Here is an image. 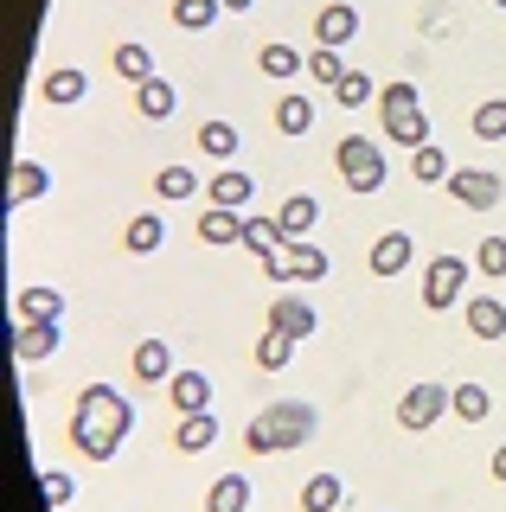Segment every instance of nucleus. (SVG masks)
I'll use <instances>...</instances> for the list:
<instances>
[{"instance_id": "f257e3e1", "label": "nucleus", "mask_w": 506, "mask_h": 512, "mask_svg": "<svg viewBox=\"0 0 506 512\" xmlns=\"http://www.w3.org/2000/svg\"><path fill=\"white\" fill-rule=\"evenodd\" d=\"M129 429H135V410H129L122 391H109V384H84V391H77V410H71L65 436L84 461H116Z\"/></svg>"}, {"instance_id": "f03ea898", "label": "nucleus", "mask_w": 506, "mask_h": 512, "mask_svg": "<svg viewBox=\"0 0 506 512\" xmlns=\"http://www.w3.org/2000/svg\"><path fill=\"white\" fill-rule=\"evenodd\" d=\"M321 429V410L302 404V397H282V404L257 410L244 423V455H282V448H302Z\"/></svg>"}, {"instance_id": "7ed1b4c3", "label": "nucleus", "mask_w": 506, "mask_h": 512, "mask_svg": "<svg viewBox=\"0 0 506 512\" xmlns=\"http://www.w3.org/2000/svg\"><path fill=\"white\" fill-rule=\"evenodd\" d=\"M378 122H385V141H398L404 154L430 141V116H423L417 84H385L378 90Z\"/></svg>"}, {"instance_id": "20e7f679", "label": "nucleus", "mask_w": 506, "mask_h": 512, "mask_svg": "<svg viewBox=\"0 0 506 512\" xmlns=\"http://www.w3.org/2000/svg\"><path fill=\"white\" fill-rule=\"evenodd\" d=\"M334 173L346 180V192L372 199V192L391 180V160L378 154V141H372V135H346V141H334Z\"/></svg>"}, {"instance_id": "39448f33", "label": "nucleus", "mask_w": 506, "mask_h": 512, "mask_svg": "<svg viewBox=\"0 0 506 512\" xmlns=\"http://www.w3.org/2000/svg\"><path fill=\"white\" fill-rule=\"evenodd\" d=\"M263 276L270 282H321L327 276V250L308 244V237H295V244H282L263 256Z\"/></svg>"}, {"instance_id": "423d86ee", "label": "nucleus", "mask_w": 506, "mask_h": 512, "mask_svg": "<svg viewBox=\"0 0 506 512\" xmlns=\"http://www.w3.org/2000/svg\"><path fill=\"white\" fill-rule=\"evenodd\" d=\"M449 199L462 205V212H494L506 199V186H500V173H487V167H455L449 173Z\"/></svg>"}, {"instance_id": "0eeeda50", "label": "nucleus", "mask_w": 506, "mask_h": 512, "mask_svg": "<svg viewBox=\"0 0 506 512\" xmlns=\"http://www.w3.org/2000/svg\"><path fill=\"white\" fill-rule=\"evenodd\" d=\"M462 288H468V263H462V256H436L430 276H423V308L449 314L455 301H462Z\"/></svg>"}, {"instance_id": "6e6552de", "label": "nucleus", "mask_w": 506, "mask_h": 512, "mask_svg": "<svg viewBox=\"0 0 506 512\" xmlns=\"http://www.w3.org/2000/svg\"><path fill=\"white\" fill-rule=\"evenodd\" d=\"M314 39H321L327 52H346V45L359 39V7L353 0H327V7L314 13Z\"/></svg>"}, {"instance_id": "1a4fd4ad", "label": "nucleus", "mask_w": 506, "mask_h": 512, "mask_svg": "<svg viewBox=\"0 0 506 512\" xmlns=\"http://www.w3.org/2000/svg\"><path fill=\"white\" fill-rule=\"evenodd\" d=\"M442 410H449V384H410L398 397V423L404 429H430Z\"/></svg>"}, {"instance_id": "9d476101", "label": "nucleus", "mask_w": 506, "mask_h": 512, "mask_svg": "<svg viewBox=\"0 0 506 512\" xmlns=\"http://www.w3.org/2000/svg\"><path fill=\"white\" fill-rule=\"evenodd\" d=\"M250 199H257V180H250L244 167H218L212 180H205V205H231V212H244Z\"/></svg>"}, {"instance_id": "9b49d317", "label": "nucleus", "mask_w": 506, "mask_h": 512, "mask_svg": "<svg viewBox=\"0 0 506 512\" xmlns=\"http://www.w3.org/2000/svg\"><path fill=\"white\" fill-rule=\"evenodd\" d=\"M410 256H417L410 231H385V237L372 244V256H366V269H372V276H404V269H410Z\"/></svg>"}, {"instance_id": "f8f14e48", "label": "nucleus", "mask_w": 506, "mask_h": 512, "mask_svg": "<svg viewBox=\"0 0 506 512\" xmlns=\"http://www.w3.org/2000/svg\"><path fill=\"white\" fill-rule=\"evenodd\" d=\"M270 327L289 333V340H308V333L321 327V314H314L302 295H276V301H270Z\"/></svg>"}, {"instance_id": "ddd939ff", "label": "nucleus", "mask_w": 506, "mask_h": 512, "mask_svg": "<svg viewBox=\"0 0 506 512\" xmlns=\"http://www.w3.org/2000/svg\"><path fill=\"white\" fill-rule=\"evenodd\" d=\"M462 320H468L474 340H506V301H500V295H474V301H462Z\"/></svg>"}, {"instance_id": "4468645a", "label": "nucleus", "mask_w": 506, "mask_h": 512, "mask_svg": "<svg viewBox=\"0 0 506 512\" xmlns=\"http://www.w3.org/2000/svg\"><path fill=\"white\" fill-rule=\"evenodd\" d=\"M199 244H212V250L244 244V212H231V205H205V212H199Z\"/></svg>"}, {"instance_id": "2eb2a0df", "label": "nucleus", "mask_w": 506, "mask_h": 512, "mask_svg": "<svg viewBox=\"0 0 506 512\" xmlns=\"http://www.w3.org/2000/svg\"><path fill=\"white\" fill-rule=\"evenodd\" d=\"M52 192V167L45 160H13V180H7V205H33Z\"/></svg>"}, {"instance_id": "dca6fc26", "label": "nucleus", "mask_w": 506, "mask_h": 512, "mask_svg": "<svg viewBox=\"0 0 506 512\" xmlns=\"http://www.w3.org/2000/svg\"><path fill=\"white\" fill-rule=\"evenodd\" d=\"M167 404L180 410V416L212 410V378H205V372H173V378H167Z\"/></svg>"}, {"instance_id": "f3484780", "label": "nucleus", "mask_w": 506, "mask_h": 512, "mask_svg": "<svg viewBox=\"0 0 506 512\" xmlns=\"http://www.w3.org/2000/svg\"><path fill=\"white\" fill-rule=\"evenodd\" d=\"M161 244H167V218L161 212H135L129 224H122V250L129 256H154Z\"/></svg>"}, {"instance_id": "a211bd4d", "label": "nucleus", "mask_w": 506, "mask_h": 512, "mask_svg": "<svg viewBox=\"0 0 506 512\" xmlns=\"http://www.w3.org/2000/svg\"><path fill=\"white\" fill-rule=\"evenodd\" d=\"M212 442H218V416L212 410H193V416L173 423V448H180V455H205Z\"/></svg>"}, {"instance_id": "6ab92c4d", "label": "nucleus", "mask_w": 506, "mask_h": 512, "mask_svg": "<svg viewBox=\"0 0 506 512\" xmlns=\"http://www.w3.org/2000/svg\"><path fill=\"white\" fill-rule=\"evenodd\" d=\"M129 372H135L141 384H167V378H173V352H167V340H141V346L129 352Z\"/></svg>"}, {"instance_id": "aec40b11", "label": "nucleus", "mask_w": 506, "mask_h": 512, "mask_svg": "<svg viewBox=\"0 0 506 512\" xmlns=\"http://www.w3.org/2000/svg\"><path fill=\"white\" fill-rule=\"evenodd\" d=\"M449 173H455L449 148H436V141H423V148H410V180H417V186H449Z\"/></svg>"}, {"instance_id": "412c9836", "label": "nucleus", "mask_w": 506, "mask_h": 512, "mask_svg": "<svg viewBox=\"0 0 506 512\" xmlns=\"http://www.w3.org/2000/svg\"><path fill=\"white\" fill-rule=\"evenodd\" d=\"M314 218H321V199H314V192H295V199H282V212H276V224H282V244L308 237V231H314Z\"/></svg>"}, {"instance_id": "4be33fe9", "label": "nucleus", "mask_w": 506, "mask_h": 512, "mask_svg": "<svg viewBox=\"0 0 506 512\" xmlns=\"http://www.w3.org/2000/svg\"><path fill=\"white\" fill-rule=\"evenodd\" d=\"M13 352H20L26 365L52 359V352H58V320H20V340H13Z\"/></svg>"}, {"instance_id": "5701e85b", "label": "nucleus", "mask_w": 506, "mask_h": 512, "mask_svg": "<svg viewBox=\"0 0 506 512\" xmlns=\"http://www.w3.org/2000/svg\"><path fill=\"white\" fill-rule=\"evenodd\" d=\"M205 512H250V474H218L205 487Z\"/></svg>"}, {"instance_id": "b1692460", "label": "nucleus", "mask_w": 506, "mask_h": 512, "mask_svg": "<svg viewBox=\"0 0 506 512\" xmlns=\"http://www.w3.org/2000/svg\"><path fill=\"white\" fill-rule=\"evenodd\" d=\"M84 90H90V77L77 71V64H58V71H45V103H52V109L84 103Z\"/></svg>"}, {"instance_id": "393cba45", "label": "nucleus", "mask_w": 506, "mask_h": 512, "mask_svg": "<svg viewBox=\"0 0 506 512\" xmlns=\"http://www.w3.org/2000/svg\"><path fill=\"white\" fill-rule=\"evenodd\" d=\"M173 103H180V96H173L167 77H148V84H135V116H141V122H167Z\"/></svg>"}, {"instance_id": "a878e982", "label": "nucleus", "mask_w": 506, "mask_h": 512, "mask_svg": "<svg viewBox=\"0 0 506 512\" xmlns=\"http://www.w3.org/2000/svg\"><path fill=\"white\" fill-rule=\"evenodd\" d=\"M109 64H116V77H129V84H148V77H161L154 71V52L141 39H122L116 52H109Z\"/></svg>"}, {"instance_id": "bb28decb", "label": "nucleus", "mask_w": 506, "mask_h": 512, "mask_svg": "<svg viewBox=\"0 0 506 512\" xmlns=\"http://www.w3.org/2000/svg\"><path fill=\"white\" fill-rule=\"evenodd\" d=\"M340 500H346L340 474H308L302 480V512H340Z\"/></svg>"}, {"instance_id": "cd10ccee", "label": "nucleus", "mask_w": 506, "mask_h": 512, "mask_svg": "<svg viewBox=\"0 0 506 512\" xmlns=\"http://www.w3.org/2000/svg\"><path fill=\"white\" fill-rule=\"evenodd\" d=\"M13 320H65V295H58V288H20Z\"/></svg>"}, {"instance_id": "c85d7f7f", "label": "nucleus", "mask_w": 506, "mask_h": 512, "mask_svg": "<svg viewBox=\"0 0 506 512\" xmlns=\"http://www.w3.org/2000/svg\"><path fill=\"white\" fill-rule=\"evenodd\" d=\"M308 128H314V103H308V96H276V135L302 141Z\"/></svg>"}, {"instance_id": "c756f323", "label": "nucleus", "mask_w": 506, "mask_h": 512, "mask_svg": "<svg viewBox=\"0 0 506 512\" xmlns=\"http://www.w3.org/2000/svg\"><path fill=\"white\" fill-rule=\"evenodd\" d=\"M237 148H244V141H237V128H231V122H218V116H212V122H199V154H212L218 167H231V154H237Z\"/></svg>"}, {"instance_id": "7c9ffc66", "label": "nucleus", "mask_w": 506, "mask_h": 512, "mask_svg": "<svg viewBox=\"0 0 506 512\" xmlns=\"http://www.w3.org/2000/svg\"><path fill=\"white\" fill-rule=\"evenodd\" d=\"M302 52H295V45H282V39H270V45H263V52H257V71L263 77H276V84H282V77H302Z\"/></svg>"}, {"instance_id": "2f4dec72", "label": "nucleus", "mask_w": 506, "mask_h": 512, "mask_svg": "<svg viewBox=\"0 0 506 512\" xmlns=\"http://www.w3.org/2000/svg\"><path fill=\"white\" fill-rule=\"evenodd\" d=\"M449 410L462 416V423H487V416H494V397H487V384H455Z\"/></svg>"}, {"instance_id": "473e14b6", "label": "nucleus", "mask_w": 506, "mask_h": 512, "mask_svg": "<svg viewBox=\"0 0 506 512\" xmlns=\"http://www.w3.org/2000/svg\"><path fill=\"white\" fill-rule=\"evenodd\" d=\"M468 128H474V141H506V96H487V103H474Z\"/></svg>"}, {"instance_id": "72a5a7b5", "label": "nucleus", "mask_w": 506, "mask_h": 512, "mask_svg": "<svg viewBox=\"0 0 506 512\" xmlns=\"http://www.w3.org/2000/svg\"><path fill=\"white\" fill-rule=\"evenodd\" d=\"M218 13H225V0H173V26L180 32H205Z\"/></svg>"}, {"instance_id": "f704fd0d", "label": "nucleus", "mask_w": 506, "mask_h": 512, "mask_svg": "<svg viewBox=\"0 0 506 512\" xmlns=\"http://www.w3.org/2000/svg\"><path fill=\"white\" fill-rule=\"evenodd\" d=\"M154 192H161V199H199V173L173 160V167H161V173H154Z\"/></svg>"}, {"instance_id": "c9c22d12", "label": "nucleus", "mask_w": 506, "mask_h": 512, "mask_svg": "<svg viewBox=\"0 0 506 512\" xmlns=\"http://www.w3.org/2000/svg\"><path fill=\"white\" fill-rule=\"evenodd\" d=\"M295 346H302V340H289V333L263 327V340H257V365H263V372H282V365L295 359Z\"/></svg>"}, {"instance_id": "e433bc0d", "label": "nucleus", "mask_w": 506, "mask_h": 512, "mask_svg": "<svg viewBox=\"0 0 506 512\" xmlns=\"http://www.w3.org/2000/svg\"><path fill=\"white\" fill-rule=\"evenodd\" d=\"M244 250L263 263L270 250H282V224H276V218H244Z\"/></svg>"}, {"instance_id": "4c0bfd02", "label": "nucleus", "mask_w": 506, "mask_h": 512, "mask_svg": "<svg viewBox=\"0 0 506 512\" xmlns=\"http://www.w3.org/2000/svg\"><path fill=\"white\" fill-rule=\"evenodd\" d=\"M334 103L340 109H366V103H378V84H372L366 71H346L340 84H334Z\"/></svg>"}, {"instance_id": "58836bf2", "label": "nucleus", "mask_w": 506, "mask_h": 512, "mask_svg": "<svg viewBox=\"0 0 506 512\" xmlns=\"http://www.w3.org/2000/svg\"><path fill=\"white\" fill-rule=\"evenodd\" d=\"M39 500L52 506V512H58V506H71V500H77V480H71L65 468H45V474H39Z\"/></svg>"}, {"instance_id": "ea45409f", "label": "nucleus", "mask_w": 506, "mask_h": 512, "mask_svg": "<svg viewBox=\"0 0 506 512\" xmlns=\"http://www.w3.org/2000/svg\"><path fill=\"white\" fill-rule=\"evenodd\" d=\"M308 77H314V84H327V90H334L340 77H346V58H340V52H327V45H321V52H308Z\"/></svg>"}, {"instance_id": "a19ab883", "label": "nucleus", "mask_w": 506, "mask_h": 512, "mask_svg": "<svg viewBox=\"0 0 506 512\" xmlns=\"http://www.w3.org/2000/svg\"><path fill=\"white\" fill-rule=\"evenodd\" d=\"M474 269L481 276H506V237H481L474 244Z\"/></svg>"}, {"instance_id": "79ce46f5", "label": "nucleus", "mask_w": 506, "mask_h": 512, "mask_svg": "<svg viewBox=\"0 0 506 512\" xmlns=\"http://www.w3.org/2000/svg\"><path fill=\"white\" fill-rule=\"evenodd\" d=\"M487 474H494V480H506V442L494 448V461H487Z\"/></svg>"}, {"instance_id": "37998d69", "label": "nucleus", "mask_w": 506, "mask_h": 512, "mask_svg": "<svg viewBox=\"0 0 506 512\" xmlns=\"http://www.w3.org/2000/svg\"><path fill=\"white\" fill-rule=\"evenodd\" d=\"M250 7H257V0H225V13H250Z\"/></svg>"}, {"instance_id": "c03bdc74", "label": "nucleus", "mask_w": 506, "mask_h": 512, "mask_svg": "<svg viewBox=\"0 0 506 512\" xmlns=\"http://www.w3.org/2000/svg\"><path fill=\"white\" fill-rule=\"evenodd\" d=\"M500 7H506V0H500Z\"/></svg>"}]
</instances>
